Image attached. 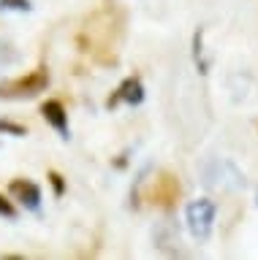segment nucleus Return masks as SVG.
<instances>
[{"label": "nucleus", "instance_id": "8", "mask_svg": "<svg viewBox=\"0 0 258 260\" xmlns=\"http://www.w3.org/2000/svg\"><path fill=\"white\" fill-rule=\"evenodd\" d=\"M0 133H9V136H27V127L17 125V122H9V119H0Z\"/></svg>", "mask_w": 258, "mask_h": 260}, {"label": "nucleus", "instance_id": "2", "mask_svg": "<svg viewBox=\"0 0 258 260\" xmlns=\"http://www.w3.org/2000/svg\"><path fill=\"white\" fill-rule=\"evenodd\" d=\"M215 214H217V206L209 198H198V201L188 203V209H185V222H188V231L196 241H207L209 236H212Z\"/></svg>", "mask_w": 258, "mask_h": 260}, {"label": "nucleus", "instance_id": "11", "mask_svg": "<svg viewBox=\"0 0 258 260\" xmlns=\"http://www.w3.org/2000/svg\"><path fill=\"white\" fill-rule=\"evenodd\" d=\"M0 214L9 217V219L17 217V209H14V203H11L9 198H6V195H0Z\"/></svg>", "mask_w": 258, "mask_h": 260}, {"label": "nucleus", "instance_id": "6", "mask_svg": "<svg viewBox=\"0 0 258 260\" xmlns=\"http://www.w3.org/2000/svg\"><path fill=\"white\" fill-rule=\"evenodd\" d=\"M41 117L49 122V125L60 133V138H71V127H68V114H66V106L60 101H46L41 103Z\"/></svg>", "mask_w": 258, "mask_h": 260}, {"label": "nucleus", "instance_id": "5", "mask_svg": "<svg viewBox=\"0 0 258 260\" xmlns=\"http://www.w3.org/2000/svg\"><path fill=\"white\" fill-rule=\"evenodd\" d=\"M144 101V84L139 76H128L123 84L117 87V92L109 98V109L117 103H131V106H139Z\"/></svg>", "mask_w": 258, "mask_h": 260}, {"label": "nucleus", "instance_id": "1", "mask_svg": "<svg viewBox=\"0 0 258 260\" xmlns=\"http://www.w3.org/2000/svg\"><path fill=\"white\" fill-rule=\"evenodd\" d=\"M46 87H49V73H46V68H36V71L25 73V76L0 81V98H6V101L36 98V95H41Z\"/></svg>", "mask_w": 258, "mask_h": 260}, {"label": "nucleus", "instance_id": "10", "mask_svg": "<svg viewBox=\"0 0 258 260\" xmlns=\"http://www.w3.org/2000/svg\"><path fill=\"white\" fill-rule=\"evenodd\" d=\"M46 176H49V182H52V190H54V195L60 198V195L66 192V179H63V176L58 174V171H49Z\"/></svg>", "mask_w": 258, "mask_h": 260}, {"label": "nucleus", "instance_id": "4", "mask_svg": "<svg viewBox=\"0 0 258 260\" xmlns=\"http://www.w3.org/2000/svg\"><path fill=\"white\" fill-rule=\"evenodd\" d=\"M9 192L30 211H38V206H41V187L30 179H14L9 184Z\"/></svg>", "mask_w": 258, "mask_h": 260}, {"label": "nucleus", "instance_id": "7", "mask_svg": "<svg viewBox=\"0 0 258 260\" xmlns=\"http://www.w3.org/2000/svg\"><path fill=\"white\" fill-rule=\"evenodd\" d=\"M177 198H180V182H177L174 176L163 174L155 182V190H152V201L155 203H163V206H168V203H174Z\"/></svg>", "mask_w": 258, "mask_h": 260}, {"label": "nucleus", "instance_id": "9", "mask_svg": "<svg viewBox=\"0 0 258 260\" xmlns=\"http://www.w3.org/2000/svg\"><path fill=\"white\" fill-rule=\"evenodd\" d=\"M0 8L6 11H30V0H0Z\"/></svg>", "mask_w": 258, "mask_h": 260}, {"label": "nucleus", "instance_id": "3", "mask_svg": "<svg viewBox=\"0 0 258 260\" xmlns=\"http://www.w3.org/2000/svg\"><path fill=\"white\" fill-rule=\"evenodd\" d=\"M204 184L215 187V190H242L245 187V174L231 160L217 157L204 166Z\"/></svg>", "mask_w": 258, "mask_h": 260}]
</instances>
